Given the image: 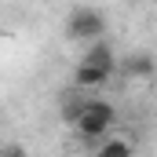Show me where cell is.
Wrapping results in <instances>:
<instances>
[{
	"label": "cell",
	"mask_w": 157,
	"mask_h": 157,
	"mask_svg": "<svg viewBox=\"0 0 157 157\" xmlns=\"http://www.w3.org/2000/svg\"><path fill=\"white\" fill-rule=\"evenodd\" d=\"M99 154L102 157H132V143H128V139H110Z\"/></svg>",
	"instance_id": "cell-7"
},
{
	"label": "cell",
	"mask_w": 157,
	"mask_h": 157,
	"mask_svg": "<svg viewBox=\"0 0 157 157\" xmlns=\"http://www.w3.org/2000/svg\"><path fill=\"white\" fill-rule=\"evenodd\" d=\"M113 121H117V110H113V106H110L106 99H88L73 128L80 132V139L95 143V139H102V135H106V132L113 128Z\"/></svg>",
	"instance_id": "cell-1"
},
{
	"label": "cell",
	"mask_w": 157,
	"mask_h": 157,
	"mask_svg": "<svg viewBox=\"0 0 157 157\" xmlns=\"http://www.w3.org/2000/svg\"><path fill=\"white\" fill-rule=\"evenodd\" d=\"M110 77H113V70H106V66L77 62V70H73V88H80V91H88V88H102Z\"/></svg>",
	"instance_id": "cell-3"
},
{
	"label": "cell",
	"mask_w": 157,
	"mask_h": 157,
	"mask_svg": "<svg viewBox=\"0 0 157 157\" xmlns=\"http://www.w3.org/2000/svg\"><path fill=\"white\" fill-rule=\"evenodd\" d=\"M80 62H91V66H106V70H113V73H117V51H113V44H110L106 37L91 40Z\"/></svg>",
	"instance_id": "cell-4"
},
{
	"label": "cell",
	"mask_w": 157,
	"mask_h": 157,
	"mask_svg": "<svg viewBox=\"0 0 157 157\" xmlns=\"http://www.w3.org/2000/svg\"><path fill=\"white\" fill-rule=\"evenodd\" d=\"M0 157H26V150L11 143V146H0Z\"/></svg>",
	"instance_id": "cell-8"
},
{
	"label": "cell",
	"mask_w": 157,
	"mask_h": 157,
	"mask_svg": "<svg viewBox=\"0 0 157 157\" xmlns=\"http://www.w3.org/2000/svg\"><path fill=\"white\" fill-rule=\"evenodd\" d=\"M91 157H102V154H91Z\"/></svg>",
	"instance_id": "cell-9"
},
{
	"label": "cell",
	"mask_w": 157,
	"mask_h": 157,
	"mask_svg": "<svg viewBox=\"0 0 157 157\" xmlns=\"http://www.w3.org/2000/svg\"><path fill=\"white\" fill-rule=\"evenodd\" d=\"M154 70H157V62L146 55V51H135V55H128V59L121 62V73L132 77V80H150Z\"/></svg>",
	"instance_id": "cell-5"
},
{
	"label": "cell",
	"mask_w": 157,
	"mask_h": 157,
	"mask_svg": "<svg viewBox=\"0 0 157 157\" xmlns=\"http://www.w3.org/2000/svg\"><path fill=\"white\" fill-rule=\"evenodd\" d=\"M84 102H88V95H84L80 88H73V95H66V99H62V121H66V124H77Z\"/></svg>",
	"instance_id": "cell-6"
},
{
	"label": "cell",
	"mask_w": 157,
	"mask_h": 157,
	"mask_svg": "<svg viewBox=\"0 0 157 157\" xmlns=\"http://www.w3.org/2000/svg\"><path fill=\"white\" fill-rule=\"evenodd\" d=\"M102 33H106L102 11H95V7H73V11H70V18H66V37L70 40L91 44V40H99Z\"/></svg>",
	"instance_id": "cell-2"
}]
</instances>
